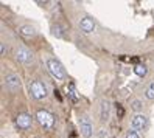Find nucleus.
Returning <instances> with one entry per match:
<instances>
[{"mask_svg": "<svg viewBox=\"0 0 154 138\" xmlns=\"http://www.w3.org/2000/svg\"><path fill=\"white\" fill-rule=\"evenodd\" d=\"M45 65H47L48 73L55 79H58V81H66L67 79V71H66L64 65L61 64L59 59H56V58H47Z\"/></svg>", "mask_w": 154, "mask_h": 138, "instance_id": "obj_1", "label": "nucleus"}, {"mask_svg": "<svg viewBox=\"0 0 154 138\" xmlns=\"http://www.w3.org/2000/svg\"><path fill=\"white\" fill-rule=\"evenodd\" d=\"M28 88H30L31 96H33L34 99H38V101L45 99V98L48 96V88H47V84H45L44 81H41V79H33V81H30Z\"/></svg>", "mask_w": 154, "mask_h": 138, "instance_id": "obj_2", "label": "nucleus"}, {"mask_svg": "<svg viewBox=\"0 0 154 138\" xmlns=\"http://www.w3.org/2000/svg\"><path fill=\"white\" fill-rule=\"evenodd\" d=\"M36 119H38V123L44 129H47V130H51L56 124L55 115H53L51 112H48V110H39V112L36 113Z\"/></svg>", "mask_w": 154, "mask_h": 138, "instance_id": "obj_3", "label": "nucleus"}, {"mask_svg": "<svg viewBox=\"0 0 154 138\" xmlns=\"http://www.w3.org/2000/svg\"><path fill=\"white\" fill-rule=\"evenodd\" d=\"M79 134L84 138H92L94 135V124L92 119H90L87 115H83L79 118Z\"/></svg>", "mask_w": 154, "mask_h": 138, "instance_id": "obj_4", "label": "nucleus"}, {"mask_svg": "<svg viewBox=\"0 0 154 138\" xmlns=\"http://www.w3.org/2000/svg\"><path fill=\"white\" fill-rule=\"evenodd\" d=\"M78 28L83 31L84 34H92V33H95V30H97V23H95V20L92 19V17L84 16V17H81V19H79Z\"/></svg>", "mask_w": 154, "mask_h": 138, "instance_id": "obj_5", "label": "nucleus"}, {"mask_svg": "<svg viewBox=\"0 0 154 138\" xmlns=\"http://www.w3.org/2000/svg\"><path fill=\"white\" fill-rule=\"evenodd\" d=\"M5 86H6V88L10 92H13V93L19 92L20 87H22V82H20L19 75H16V73H10V75H6L5 76Z\"/></svg>", "mask_w": 154, "mask_h": 138, "instance_id": "obj_6", "label": "nucleus"}, {"mask_svg": "<svg viewBox=\"0 0 154 138\" xmlns=\"http://www.w3.org/2000/svg\"><path fill=\"white\" fill-rule=\"evenodd\" d=\"M16 59L19 61L20 64H23V65H30V64L34 62L33 53L28 48H25V47H20V48L16 50Z\"/></svg>", "mask_w": 154, "mask_h": 138, "instance_id": "obj_7", "label": "nucleus"}, {"mask_svg": "<svg viewBox=\"0 0 154 138\" xmlns=\"http://www.w3.org/2000/svg\"><path fill=\"white\" fill-rule=\"evenodd\" d=\"M148 126V118L146 115H143V113H135L131 119V127L134 129L135 132H142L145 130Z\"/></svg>", "mask_w": 154, "mask_h": 138, "instance_id": "obj_8", "label": "nucleus"}, {"mask_svg": "<svg viewBox=\"0 0 154 138\" xmlns=\"http://www.w3.org/2000/svg\"><path fill=\"white\" fill-rule=\"evenodd\" d=\"M16 124L19 129H23V130H26V129H30L31 124H33V118L30 113H19L16 116Z\"/></svg>", "mask_w": 154, "mask_h": 138, "instance_id": "obj_9", "label": "nucleus"}, {"mask_svg": "<svg viewBox=\"0 0 154 138\" xmlns=\"http://www.w3.org/2000/svg\"><path fill=\"white\" fill-rule=\"evenodd\" d=\"M109 116H111V104L107 99H101L100 103V119L103 123L109 121Z\"/></svg>", "mask_w": 154, "mask_h": 138, "instance_id": "obj_10", "label": "nucleus"}, {"mask_svg": "<svg viewBox=\"0 0 154 138\" xmlns=\"http://www.w3.org/2000/svg\"><path fill=\"white\" fill-rule=\"evenodd\" d=\"M19 33L22 36H25V38H33V36L36 34V30L31 25H22V26H19Z\"/></svg>", "mask_w": 154, "mask_h": 138, "instance_id": "obj_11", "label": "nucleus"}, {"mask_svg": "<svg viewBox=\"0 0 154 138\" xmlns=\"http://www.w3.org/2000/svg\"><path fill=\"white\" fill-rule=\"evenodd\" d=\"M134 73H135V76H139V78H145L148 73V67L143 65V64H137V65L134 67Z\"/></svg>", "mask_w": 154, "mask_h": 138, "instance_id": "obj_12", "label": "nucleus"}, {"mask_svg": "<svg viewBox=\"0 0 154 138\" xmlns=\"http://www.w3.org/2000/svg\"><path fill=\"white\" fill-rule=\"evenodd\" d=\"M145 98L149 99V101H154V81L149 82L148 87L145 88Z\"/></svg>", "mask_w": 154, "mask_h": 138, "instance_id": "obj_13", "label": "nucleus"}, {"mask_svg": "<svg viewBox=\"0 0 154 138\" xmlns=\"http://www.w3.org/2000/svg\"><path fill=\"white\" fill-rule=\"evenodd\" d=\"M131 109H132V110H135L137 113H140V110L143 109V103H142V99H139V98L131 99Z\"/></svg>", "mask_w": 154, "mask_h": 138, "instance_id": "obj_14", "label": "nucleus"}, {"mask_svg": "<svg viewBox=\"0 0 154 138\" xmlns=\"http://www.w3.org/2000/svg\"><path fill=\"white\" fill-rule=\"evenodd\" d=\"M67 90H69V98H70L72 101H75V103H76V101L79 99V96H78V93H76V87H75L73 84H70Z\"/></svg>", "mask_w": 154, "mask_h": 138, "instance_id": "obj_15", "label": "nucleus"}, {"mask_svg": "<svg viewBox=\"0 0 154 138\" xmlns=\"http://www.w3.org/2000/svg\"><path fill=\"white\" fill-rule=\"evenodd\" d=\"M125 138H140V135H139V132H135L134 129H129V130L126 132Z\"/></svg>", "mask_w": 154, "mask_h": 138, "instance_id": "obj_16", "label": "nucleus"}, {"mask_svg": "<svg viewBox=\"0 0 154 138\" xmlns=\"http://www.w3.org/2000/svg\"><path fill=\"white\" fill-rule=\"evenodd\" d=\"M51 33H53V36H56V38H62V31H61V26H53Z\"/></svg>", "mask_w": 154, "mask_h": 138, "instance_id": "obj_17", "label": "nucleus"}, {"mask_svg": "<svg viewBox=\"0 0 154 138\" xmlns=\"http://www.w3.org/2000/svg\"><path fill=\"white\" fill-rule=\"evenodd\" d=\"M6 47H5V44L2 42V45H0V53H2V56H5V54H6Z\"/></svg>", "mask_w": 154, "mask_h": 138, "instance_id": "obj_18", "label": "nucleus"}]
</instances>
